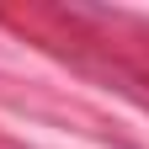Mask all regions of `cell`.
<instances>
[]
</instances>
